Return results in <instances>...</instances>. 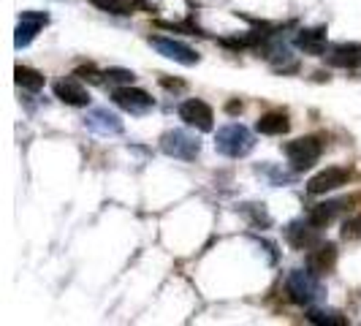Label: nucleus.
<instances>
[{
  "label": "nucleus",
  "instance_id": "5701e85b",
  "mask_svg": "<svg viewBox=\"0 0 361 326\" xmlns=\"http://www.w3.org/2000/svg\"><path fill=\"white\" fill-rule=\"evenodd\" d=\"M133 79H136V73L128 68H109L106 71L109 85H133Z\"/></svg>",
  "mask_w": 361,
  "mask_h": 326
},
{
  "label": "nucleus",
  "instance_id": "9b49d317",
  "mask_svg": "<svg viewBox=\"0 0 361 326\" xmlns=\"http://www.w3.org/2000/svg\"><path fill=\"white\" fill-rule=\"evenodd\" d=\"M326 63L329 66H334V68H348V71H353V68H359L361 66V47L359 44H334V47H329L324 52Z\"/></svg>",
  "mask_w": 361,
  "mask_h": 326
},
{
  "label": "nucleus",
  "instance_id": "2eb2a0df",
  "mask_svg": "<svg viewBox=\"0 0 361 326\" xmlns=\"http://www.w3.org/2000/svg\"><path fill=\"white\" fill-rule=\"evenodd\" d=\"M296 47L305 54H312V57H324V52L329 49L326 47V28H305L296 33Z\"/></svg>",
  "mask_w": 361,
  "mask_h": 326
},
{
  "label": "nucleus",
  "instance_id": "aec40b11",
  "mask_svg": "<svg viewBox=\"0 0 361 326\" xmlns=\"http://www.w3.org/2000/svg\"><path fill=\"white\" fill-rule=\"evenodd\" d=\"M310 324H326V326H348V318L337 310H324V308H310L307 310Z\"/></svg>",
  "mask_w": 361,
  "mask_h": 326
},
{
  "label": "nucleus",
  "instance_id": "4be33fe9",
  "mask_svg": "<svg viewBox=\"0 0 361 326\" xmlns=\"http://www.w3.org/2000/svg\"><path fill=\"white\" fill-rule=\"evenodd\" d=\"M343 239H350V242H359L361 239V212L348 217L343 223Z\"/></svg>",
  "mask_w": 361,
  "mask_h": 326
},
{
  "label": "nucleus",
  "instance_id": "f257e3e1",
  "mask_svg": "<svg viewBox=\"0 0 361 326\" xmlns=\"http://www.w3.org/2000/svg\"><path fill=\"white\" fill-rule=\"evenodd\" d=\"M286 294L293 305L299 308H315L326 299V289L321 283V274L312 270H293L286 280Z\"/></svg>",
  "mask_w": 361,
  "mask_h": 326
},
{
  "label": "nucleus",
  "instance_id": "dca6fc26",
  "mask_svg": "<svg viewBox=\"0 0 361 326\" xmlns=\"http://www.w3.org/2000/svg\"><path fill=\"white\" fill-rule=\"evenodd\" d=\"M350 207V201H324V204H315L307 212V220L318 229H326L329 223H334V217L340 215L343 210Z\"/></svg>",
  "mask_w": 361,
  "mask_h": 326
},
{
  "label": "nucleus",
  "instance_id": "9d476101",
  "mask_svg": "<svg viewBox=\"0 0 361 326\" xmlns=\"http://www.w3.org/2000/svg\"><path fill=\"white\" fill-rule=\"evenodd\" d=\"M54 95L63 101V104H68V107H90V92L82 87V79L73 73L68 79H60L57 85H54Z\"/></svg>",
  "mask_w": 361,
  "mask_h": 326
},
{
  "label": "nucleus",
  "instance_id": "412c9836",
  "mask_svg": "<svg viewBox=\"0 0 361 326\" xmlns=\"http://www.w3.org/2000/svg\"><path fill=\"white\" fill-rule=\"evenodd\" d=\"M242 212L253 220L255 229H269L271 226V215L267 212V207H264V204H245V207H242Z\"/></svg>",
  "mask_w": 361,
  "mask_h": 326
},
{
  "label": "nucleus",
  "instance_id": "ddd939ff",
  "mask_svg": "<svg viewBox=\"0 0 361 326\" xmlns=\"http://www.w3.org/2000/svg\"><path fill=\"white\" fill-rule=\"evenodd\" d=\"M47 25H49V17H47V14H41V11H22L19 25H17V41H14L17 49L27 47V44H30Z\"/></svg>",
  "mask_w": 361,
  "mask_h": 326
},
{
  "label": "nucleus",
  "instance_id": "0eeeda50",
  "mask_svg": "<svg viewBox=\"0 0 361 326\" xmlns=\"http://www.w3.org/2000/svg\"><path fill=\"white\" fill-rule=\"evenodd\" d=\"M180 120L185 126L196 128V131H212L215 126V111L207 101L201 98H188L180 107Z\"/></svg>",
  "mask_w": 361,
  "mask_h": 326
},
{
  "label": "nucleus",
  "instance_id": "7ed1b4c3",
  "mask_svg": "<svg viewBox=\"0 0 361 326\" xmlns=\"http://www.w3.org/2000/svg\"><path fill=\"white\" fill-rule=\"evenodd\" d=\"M286 150V158L293 166V171H307L315 163L321 161L324 155V142L318 136H302V139H293L283 147Z\"/></svg>",
  "mask_w": 361,
  "mask_h": 326
},
{
  "label": "nucleus",
  "instance_id": "20e7f679",
  "mask_svg": "<svg viewBox=\"0 0 361 326\" xmlns=\"http://www.w3.org/2000/svg\"><path fill=\"white\" fill-rule=\"evenodd\" d=\"M161 150L169 158H177V161H196L201 152V142L193 133L174 128V131H166L161 136Z\"/></svg>",
  "mask_w": 361,
  "mask_h": 326
},
{
  "label": "nucleus",
  "instance_id": "1a4fd4ad",
  "mask_svg": "<svg viewBox=\"0 0 361 326\" xmlns=\"http://www.w3.org/2000/svg\"><path fill=\"white\" fill-rule=\"evenodd\" d=\"M85 126L90 128L92 133H101V136H120L123 133V120L104 107L90 109L87 117H85Z\"/></svg>",
  "mask_w": 361,
  "mask_h": 326
},
{
  "label": "nucleus",
  "instance_id": "6e6552de",
  "mask_svg": "<svg viewBox=\"0 0 361 326\" xmlns=\"http://www.w3.org/2000/svg\"><path fill=\"white\" fill-rule=\"evenodd\" d=\"M348 180H350V171H348L345 166H329V169L318 171V174L307 182V193L324 196V193H331V191L348 185Z\"/></svg>",
  "mask_w": 361,
  "mask_h": 326
},
{
  "label": "nucleus",
  "instance_id": "6ab92c4d",
  "mask_svg": "<svg viewBox=\"0 0 361 326\" xmlns=\"http://www.w3.org/2000/svg\"><path fill=\"white\" fill-rule=\"evenodd\" d=\"M14 79H17V85L22 90H30V92H38L44 87V82H47V76L36 68H27V66H17L14 68Z\"/></svg>",
  "mask_w": 361,
  "mask_h": 326
},
{
  "label": "nucleus",
  "instance_id": "f8f14e48",
  "mask_svg": "<svg viewBox=\"0 0 361 326\" xmlns=\"http://www.w3.org/2000/svg\"><path fill=\"white\" fill-rule=\"evenodd\" d=\"M318 226H312L310 220H293L286 229V239L293 250H310L318 245Z\"/></svg>",
  "mask_w": 361,
  "mask_h": 326
},
{
  "label": "nucleus",
  "instance_id": "a211bd4d",
  "mask_svg": "<svg viewBox=\"0 0 361 326\" xmlns=\"http://www.w3.org/2000/svg\"><path fill=\"white\" fill-rule=\"evenodd\" d=\"M90 3L95 8L117 17H128V14H136L139 8H147V0H90Z\"/></svg>",
  "mask_w": 361,
  "mask_h": 326
},
{
  "label": "nucleus",
  "instance_id": "f03ea898",
  "mask_svg": "<svg viewBox=\"0 0 361 326\" xmlns=\"http://www.w3.org/2000/svg\"><path fill=\"white\" fill-rule=\"evenodd\" d=\"M255 147L253 133L239 123H228L215 133V150L226 158H245Z\"/></svg>",
  "mask_w": 361,
  "mask_h": 326
},
{
  "label": "nucleus",
  "instance_id": "4468645a",
  "mask_svg": "<svg viewBox=\"0 0 361 326\" xmlns=\"http://www.w3.org/2000/svg\"><path fill=\"white\" fill-rule=\"evenodd\" d=\"M337 267V245H331V242H326V245H315V248H310L307 253V270H312L315 274H329V272Z\"/></svg>",
  "mask_w": 361,
  "mask_h": 326
},
{
  "label": "nucleus",
  "instance_id": "f3484780",
  "mask_svg": "<svg viewBox=\"0 0 361 326\" xmlns=\"http://www.w3.org/2000/svg\"><path fill=\"white\" fill-rule=\"evenodd\" d=\"M288 128H290V120L286 111H267L255 123V131L264 133V136H283V133H288Z\"/></svg>",
  "mask_w": 361,
  "mask_h": 326
},
{
  "label": "nucleus",
  "instance_id": "423d86ee",
  "mask_svg": "<svg viewBox=\"0 0 361 326\" xmlns=\"http://www.w3.org/2000/svg\"><path fill=\"white\" fill-rule=\"evenodd\" d=\"M149 47L155 49L158 54L163 57H169V60H174V63H182V66H196L201 60V54L196 49H190L188 44H182V41H174V38H163V36H149Z\"/></svg>",
  "mask_w": 361,
  "mask_h": 326
},
{
  "label": "nucleus",
  "instance_id": "b1692460",
  "mask_svg": "<svg viewBox=\"0 0 361 326\" xmlns=\"http://www.w3.org/2000/svg\"><path fill=\"white\" fill-rule=\"evenodd\" d=\"M73 73H76L82 82H90V85H101V82H106V71L101 73L98 68H92V66H82V68H76Z\"/></svg>",
  "mask_w": 361,
  "mask_h": 326
},
{
  "label": "nucleus",
  "instance_id": "a878e982",
  "mask_svg": "<svg viewBox=\"0 0 361 326\" xmlns=\"http://www.w3.org/2000/svg\"><path fill=\"white\" fill-rule=\"evenodd\" d=\"M226 111H228V114H236V111H242V104H239V101H231V104L226 107Z\"/></svg>",
  "mask_w": 361,
  "mask_h": 326
},
{
  "label": "nucleus",
  "instance_id": "393cba45",
  "mask_svg": "<svg viewBox=\"0 0 361 326\" xmlns=\"http://www.w3.org/2000/svg\"><path fill=\"white\" fill-rule=\"evenodd\" d=\"M161 85L163 87H169V90H185V87H188L185 82H177V79L171 82V79H166V76H161Z\"/></svg>",
  "mask_w": 361,
  "mask_h": 326
},
{
  "label": "nucleus",
  "instance_id": "39448f33",
  "mask_svg": "<svg viewBox=\"0 0 361 326\" xmlns=\"http://www.w3.org/2000/svg\"><path fill=\"white\" fill-rule=\"evenodd\" d=\"M111 98H114L117 107L130 111V114H136V117H142V114H147L149 109L155 107V98L147 90L133 87V85H120V87H114V90H111Z\"/></svg>",
  "mask_w": 361,
  "mask_h": 326
}]
</instances>
